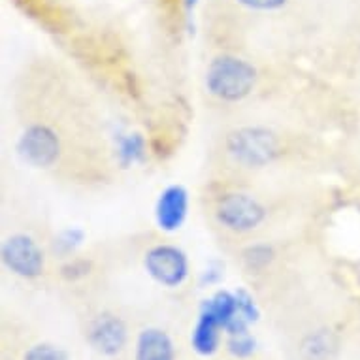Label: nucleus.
<instances>
[{
	"mask_svg": "<svg viewBox=\"0 0 360 360\" xmlns=\"http://www.w3.org/2000/svg\"><path fill=\"white\" fill-rule=\"evenodd\" d=\"M221 184L206 195L207 223L226 242H251L268 226V202L255 195L245 181L223 179Z\"/></svg>",
	"mask_w": 360,
	"mask_h": 360,
	"instance_id": "1",
	"label": "nucleus"
},
{
	"mask_svg": "<svg viewBox=\"0 0 360 360\" xmlns=\"http://www.w3.org/2000/svg\"><path fill=\"white\" fill-rule=\"evenodd\" d=\"M285 140L262 124H242L226 132L219 146L224 179L245 181L255 172L274 166L285 155Z\"/></svg>",
	"mask_w": 360,
	"mask_h": 360,
	"instance_id": "2",
	"label": "nucleus"
},
{
	"mask_svg": "<svg viewBox=\"0 0 360 360\" xmlns=\"http://www.w3.org/2000/svg\"><path fill=\"white\" fill-rule=\"evenodd\" d=\"M257 83V68L236 51L224 49L206 68V91L219 102L234 104L251 93Z\"/></svg>",
	"mask_w": 360,
	"mask_h": 360,
	"instance_id": "3",
	"label": "nucleus"
},
{
	"mask_svg": "<svg viewBox=\"0 0 360 360\" xmlns=\"http://www.w3.org/2000/svg\"><path fill=\"white\" fill-rule=\"evenodd\" d=\"M83 334L89 345L104 356H119L129 351L134 338L127 321L113 309H101L89 315Z\"/></svg>",
	"mask_w": 360,
	"mask_h": 360,
	"instance_id": "4",
	"label": "nucleus"
},
{
	"mask_svg": "<svg viewBox=\"0 0 360 360\" xmlns=\"http://www.w3.org/2000/svg\"><path fill=\"white\" fill-rule=\"evenodd\" d=\"M2 260L12 274L36 279L46 272V249L29 232H13L2 243Z\"/></svg>",
	"mask_w": 360,
	"mask_h": 360,
	"instance_id": "5",
	"label": "nucleus"
},
{
	"mask_svg": "<svg viewBox=\"0 0 360 360\" xmlns=\"http://www.w3.org/2000/svg\"><path fill=\"white\" fill-rule=\"evenodd\" d=\"M146 268L151 274V278L157 279L165 287L181 285L189 272L185 255L168 243H159L149 249L146 255Z\"/></svg>",
	"mask_w": 360,
	"mask_h": 360,
	"instance_id": "6",
	"label": "nucleus"
},
{
	"mask_svg": "<svg viewBox=\"0 0 360 360\" xmlns=\"http://www.w3.org/2000/svg\"><path fill=\"white\" fill-rule=\"evenodd\" d=\"M132 360H177L176 340L159 326L138 330L130 343Z\"/></svg>",
	"mask_w": 360,
	"mask_h": 360,
	"instance_id": "7",
	"label": "nucleus"
},
{
	"mask_svg": "<svg viewBox=\"0 0 360 360\" xmlns=\"http://www.w3.org/2000/svg\"><path fill=\"white\" fill-rule=\"evenodd\" d=\"M221 328H224L223 321L207 304L206 311L198 317L195 330H193V345L198 353L212 354L221 342Z\"/></svg>",
	"mask_w": 360,
	"mask_h": 360,
	"instance_id": "8",
	"label": "nucleus"
},
{
	"mask_svg": "<svg viewBox=\"0 0 360 360\" xmlns=\"http://www.w3.org/2000/svg\"><path fill=\"white\" fill-rule=\"evenodd\" d=\"M19 360H70L65 349L51 342H32L23 349Z\"/></svg>",
	"mask_w": 360,
	"mask_h": 360,
	"instance_id": "9",
	"label": "nucleus"
},
{
	"mask_svg": "<svg viewBox=\"0 0 360 360\" xmlns=\"http://www.w3.org/2000/svg\"><path fill=\"white\" fill-rule=\"evenodd\" d=\"M185 210V198L184 195L177 189L168 191L162 200V207H160V219L166 224H176L179 223V217L184 215Z\"/></svg>",
	"mask_w": 360,
	"mask_h": 360,
	"instance_id": "10",
	"label": "nucleus"
}]
</instances>
